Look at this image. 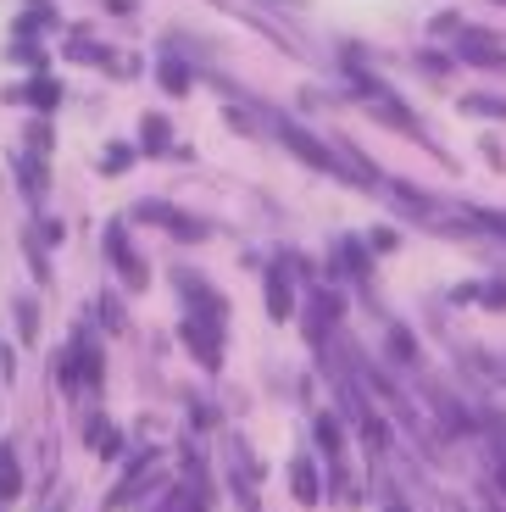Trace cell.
Here are the masks:
<instances>
[{
    "instance_id": "6da1fadb",
    "label": "cell",
    "mask_w": 506,
    "mask_h": 512,
    "mask_svg": "<svg viewBox=\"0 0 506 512\" xmlns=\"http://www.w3.org/2000/svg\"><path fill=\"white\" fill-rule=\"evenodd\" d=\"M184 290L201 301V312L184 318V340H190V351L201 357V368H217V362H223V301H217L206 284H195V273H184Z\"/></svg>"
},
{
    "instance_id": "7a4b0ae2",
    "label": "cell",
    "mask_w": 506,
    "mask_h": 512,
    "mask_svg": "<svg viewBox=\"0 0 506 512\" xmlns=\"http://www.w3.org/2000/svg\"><path fill=\"white\" fill-rule=\"evenodd\" d=\"M356 78H362V106H367L373 117H379V123L401 128V134H418V117H412V112L401 106V95H395V90H384L379 78H367V73H356Z\"/></svg>"
},
{
    "instance_id": "3957f363",
    "label": "cell",
    "mask_w": 506,
    "mask_h": 512,
    "mask_svg": "<svg viewBox=\"0 0 506 512\" xmlns=\"http://www.w3.org/2000/svg\"><path fill=\"white\" fill-rule=\"evenodd\" d=\"M456 62L468 67H506V39L490 28H456Z\"/></svg>"
},
{
    "instance_id": "277c9868",
    "label": "cell",
    "mask_w": 506,
    "mask_h": 512,
    "mask_svg": "<svg viewBox=\"0 0 506 512\" xmlns=\"http://www.w3.org/2000/svg\"><path fill=\"white\" fill-rule=\"evenodd\" d=\"M134 218L167 229L173 240H206V223L190 218V212H178V206H167V201H140V206H134Z\"/></svg>"
},
{
    "instance_id": "5b68a950",
    "label": "cell",
    "mask_w": 506,
    "mask_h": 512,
    "mask_svg": "<svg viewBox=\"0 0 506 512\" xmlns=\"http://www.w3.org/2000/svg\"><path fill=\"white\" fill-rule=\"evenodd\" d=\"M290 312H295V284H290V268H284V262H273V268H267V318L284 323Z\"/></svg>"
},
{
    "instance_id": "8992f818",
    "label": "cell",
    "mask_w": 506,
    "mask_h": 512,
    "mask_svg": "<svg viewBox=\"0 0 506 512\" xmlns=\"http://www.w3.org/2000/svg\"><path fill=\"white\" fill-rule=\"evenodd\" d=\"M106 256L117 262V273L128 279V290H140V284H145V262H140L134 251H128V240H123V229H117V223L106 229Z\"/></svg>"
},
{
    "instance_id": "52a82bcc",
    "label": "cell",
    "mask_w": 506,
    "mask_h": 512,
    "mask_svg": "<svg viewBox=\"0 0 506 512\" xmlns=\"http://www.w3.org/2000/svg\"><path fill=\"white\" fill-rule=\"evenodd\" d=\"M140 151H151V156H162L167 151V140H173V128H167V117L162 112H156V117H145V123H140Z\"/></svg>"
},
{
    "instance_id": "ba28073f",
    "label": "cell",
    "mask_w": 506,
    "mask_h": 512,
    "mask_svg": "<svg viewBox=\"0 0 506 512\" xmlns=\"http://www.w3.org/2000/svg\"><path fill=\"white\" fill-rule=\"evenodd\" d=\"M17 101H28V106H39V112H51V106H62V84H51V78H34Z\"/></svg>"
},
{
    "instance_id": "9c48e42d",
    "label": "cell",
    "mask_w": 506,
    "mask_h": 512,
    "mask_svg": "<svg viewBox=\"0 0 506 512\" xmlns=\"http://www.w3.org/2000/svg\"><path fill=\"white\" fill-rule=\"evenodd\" d=\"M17 173H23V195L28 201H45V173H39V156H17Z\"/></svg>"
},
{
    "instance_id": "30bf717a",
    "label": "cell",
    "mask_w": 506,
    "mask_h": 512,
    "mask_svg": "<svg viewBox=\"0 0 506 512\" xmlns=\"http://www.w3.org/2000/svg\"><path fill=\"white\" fill-rule=\"evenodd\" d=\"M156 78H162V84H167L173 95H184V90H190V67L178 62V56H162V62H156Z\"/></svg>"
},
{
    "instance_id": "8fae6325",
    "label": "cell",
    "mask_w": 506,
    "mask_h": 512,
    "mask_svg": "<svg viewBox=\"0 0 506 512\" xmlns=\"http://www.w3.org/2000/svg\"><path fill=\"white\" fill-rule=\"evenodd\" d=\"M462 112H473V117H506V101H501V95H490V90H473V95H462Z\"/></svg>"
},
{
    "instance_id": "7c38bea8",
    "label": "cell",
    "mask_w": 506,
    "mask_h": 512,
    "mask_svg": "<svg viewBox=\"0 0 506 512\" xmlns=\"http://www.w3.org/2000/svg\"><path fill=\"white\" fill-rule=\"evenodd\" d=\"M290 485H295V501H317V474H312V462H306V457H295Z\"/></svg>"
},
{
    "instance_id": "4fadbf2b",
    "label": "cell",
    "mask_w": 506,
    "mask_h": 512,
    "mask_svg": "<svg viewBox=\"0 0 506 512\" xmlns=\"http://www.w3.org/2000/svg\"><path fill=\"white\" fill-rule=\"evenodd\" d=\"M23 490V474H17V451H0V496H17Z\"/></svg>"
},
{
    "instance_id": "5bb4252c",
    "label": "cell",
    "mask_w": 506,
    "mask_h": 512,
    "mask_svg": "<svg viewBox=\"0 0 506 512\" xmlns=\"http://www.w3.org/2000/svg\"><path fill=\"white\" fill-rule=\"evenodd\" d=\"M334 256L345 262L351 279H367V256H362V245H356V240H340V245H334Z\"/></svg>"
},
{
    "instance_id": "9a60e30c",
    "label": "cell",
    "mask_w": 506,
    "mask_h": 512,
    "mask_svg": "<svg viewBox=\"0 0 506 512\" xmlns=\"http://www.w3.org/2000/svg\"><path fill=\"white\" fill-rule=\"evenodd\" d=\"M317 446L329 451V457H340V446H345V435H340V423H334L329 412H323V418H317Z\"/></svg>"
},
{
    "instance_id": "2e32d148",
    "label": "cell",
    "mask_w": 506,
    "mask_h": 512,
    "mask_svg": "<svg viewBox=\"0 0 506 512\" xmlns=\"http://www.w3.org/2000/svg\"><path fill=\"white\" fill-rule=\"evenodd\" d=\"M390 357L395 362H418V346H412V334L406 329H390Z\"/></svg>"
},
{
    "instance_id": "e0dca14e",
    "label": "cell",
    "mask_w": 506,
    "mask_h": 512,
    "mask_svg": "<svg viewBox=\"0 0 506 512\" xmlns=\"http://www.w3.org/2000/svg\"><path fill=\"white\" fill-rule=\"evenodd\" d=\"M17 329H23V340H34V329H39V323H34V301H28V295L17 301Z\"/></svg>"
},
{
    "instance_id": "ac0fdd59",
    "label": "cell",
    "mask_w": 506,
    "mask_h": 512,
    "mask_svg": "<svg viewBox=\"0 0 506 512\" xmlns=\"http://www.w3.org/2000/svg\"><path fill=\"white\" fill-rule=\"evenodd\" d=\"M479 295H484V307H495V312H501V307H506V279H495V284H484V290H479Z\"/></svg>"
},
{
    "instance_id": "d6986e66",
    "label": "cell",
    "mask_w": 506,
    "mask_h": 512,
    "mask_svg": "<svg viewBox=\"0 0 506 512\" xmlns=\"http://www.w3.org/2000/svg\"><path fill=\"white\" fill-rule=\"evenodd\" d=\"M101 318H106V329H123V307H117L112 295H106V301H101Z\"/></svg>"
},
{
    "instance_id": "ffe728a7",
    "label": "cell",
    "mask_w": 506,
    "mask_h": 512,
    "mask_svg": "<svg viewBox=\"0 0 506 512\" xmlns=\"http://www.w3.org/2000/svg\"><path fill=\"white\" fill-rule=\"evenodd\" d=\"M28 12H34V17H28V23H51V0H28Z\"/></svg>"
},
{
    "instance_id": "44dd1931",
    "label": "cell",
    "mask_w": 506,
    "mask_h": 512,
    "mask_svg": "<svg viewBox=\"0 0 506 512\" xmlns=\"http://www.w3.org/2000/svg\"><path fill=\"white\" fill-rule=\"evenodd\" d=\"M495 479H501V490H506V451H501V462H495Z\"/></svg>"
},
{
    "instance_id": "7402d4cb",
    "label": "cell",
    "mask_w": 506,
    "mask_h": 512,
    "mask_svg": "<svg viewBox=\"0 0 506 512\" xmlns=\"http://www.w3.org/2000/svg\"><path fill=\"white\" fill-rule=\"evenodd\" d=\"M384 512H406V507H401V501H390V507H384Z\"/></svg>"
},
{
    "instance_id": "603a6c76",
    "label": "cell",
    "mask_w": 506,
    "mask_h": 512,
    "mask_svg": "<svg viewBox=\"0 0 506 512\" xmlns=\"http://www.w3.org/2000/svg\"><path fill=\"white\" fill-rule=\"evenodd\" d=\"M284 6H306V0H284Z\"/></svg>"
},
{
    "instance_id": "cb8c5ba5",
    "label": "cell",
    "mask_w": 506,
    "mask_h": 512,
    "mask_svg": "<svg viewBox=\"0 0 506 512\" xmlns=\"http://www.w3.org/2000/svg\"><path fill=\"white\" fill-rule=\"evenodd\" d=\"M490 6H506V0H490Z\"/></svg>"
}]
</instances>
